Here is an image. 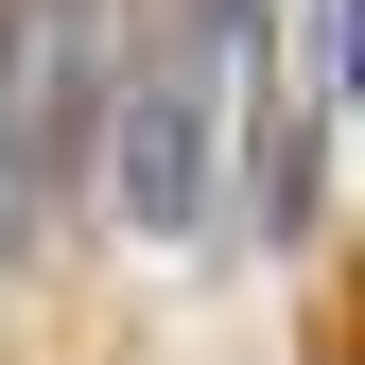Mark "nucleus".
<instances>
[{"label": "nucleus", "mask_w": 365, "mask_h": 365, "mask_svg": "<svg viewBox=\"0 0 365 365\" xmlns=\"http://www.w3.org/2000/svg\"><path fill=\"white\" fill-rule=\"evenodd\" d=\"M331 87L365 105V0H331Z\"/></svg>", "instance_id": "nucleus-3"}, {"label": "nucleus", "mask_w": 365, "mask_h": 365, "mask_svg": "<svg viewBox=\"0 0 365 365\" xmlns=\"http://www.w3.org/2000/svg\"><path fill=\"white\" fill-rule=\"evenodd\" d=\"M53 226H70V209H53V192H35V174H18V140H0V279H18L35 244H53Z\"/></svg>", "instance_id": "nucleus-2"}, {"label": "nucleus", "mask_w": 365, "mask_h": 365, "mask_svg": "<svg viewBox=\"0 0 365 365\" xmlns=\"http://www.w3.org/2000/svg\"><path fill=\"white\" fill-rule=\"evenodd\" d=\"M209 105H226V53L157 0V18L122 35V105H105V209L140 226V244H209V192H226Z\"/></svg>", "instance_id": "nucleus-1"}]
</instances>
